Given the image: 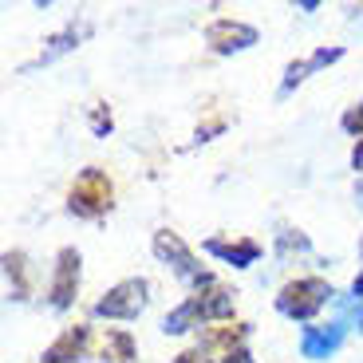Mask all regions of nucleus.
I'll return each instance as SVG.
<instances>
[{"label": "nucleus", "mask_w": 363, "mask_h": 363, "mask_svg": "<svg viewBox=\"0 0 363 363\" xmlns=\"http://www.w3.org/2000/svg\"><path fill=\"white\" fill-rule=\"evenodd\" d=\"M111 198H115L111 178L91 166V170H83L79 178H75L72 194H67V206H72V213H79V218H99V213L111 209Z\"/></svg>", "instance_id": "1"}, {"label": "nucleus", "mask_w": 363, "mask_h": 363, "mask_svg": "<svg viewBox=\"0 0 363 363\" xmlns=\"http://www.w3.org/2000/svg\"><path fill=\"white\" fill-rule=\"evenodd\" d=\"M332 296V289H328L320 277H300V281H292V284H284L281 289V312H289V316H296V320H308L312 312H320L324 308V300Z\"/></svg>", "instance_id": "2"}, {"label": "nucleus", "mask_w": 363, "mask_h": 363, "mask_svg": "<svg viewBox=\"0 0 363 363\" xmlns=\"http://www.w3.org/2000/svg\"><path fill=\"white\" fill-rule=\"evenodd\" d=\"M143 304H146V281H123L95 304V312L111 320H127V316H138Z\"/></svg>", "instance_id": "3"}, {"label": "nucleus", "mask_w": 363, "mask_h": 363, "mask_svg": "<svg viewBox=\"0 0 363 363\" xmlns=\"http://www.w3.org/2000/svg\"><path fill=\"white\" fill-rule=\"evenodd\" d=\"M155 253L162 257V261H170L174 269L182 272V277H190V281H201V284H209V277H206V272H198V264H194V253L186 249V241H182L178 233H170V229H162V233L155 237Z\"/></svg>", "instance_id": "4"}, {"label": "nucleus", "mask_w": 363, "mask_h": 363, "mask_svg": "<svg viewBox=\"0 0 363 363\" xmlns=\"http://www.w3.org/2000/svg\"><path fill=\"white\" fill-rule=\"evenodd\" d=\"M206 40L213 52H237V48L257 44V32L249 24H237V20H213L206 28Z\"/></svg>", "instance_id": "5"}, {"label": "nucleus", "mask_w": 363, "mask_h": 363, "mask_svg": "<svg viewBox=\"0 0 363 363\" xmlns=\"http://www.w3.org/2000/svg\"><path fill=\"white\" fill-rule=\"evenodd\" d=\"M75 284H79V253H75V249H64V253H60V264H55V281H52V304L55 308H67V304H72Z\"/></svg>", "instance_id": "6"}, {"label": "nucleus", "mask_w": 363, "mask_h": 363, "mask_svg": "<svg viewBox=\"0 0 363 363\" xmlns=\"http://www.w3.org/2000/svg\"><path fill=\"white\" fill-rule=\"evenodd\" d=\"M83 347H87V328H67L64 336L44 352V363H72L83 355Z\"/></svg>", "instance_id": "7"}, {"label": "nucleus", "mask_w": 363, "mask_h": 363, "mask_svg": "<svg viewBox=\"0 0 363 363\" xmlns=\"http://www.w3.org/2000/svg\"><path fill=\"white\" fill-rule=\"evenodd\" d=\"M4 272H9V292L16 300H24L28 292H32V277H28L24 253H9V257H4Z\"/></svg>", "instance_id": "8"}, {"label": "nucleus", "mask_w": 363, "mask_h": 363, "mask_svg": "<svg viewBox=\"0 0 363 363\" xmlns=\"http://www.w3.org/2000/svg\"><path fill=\"white\" fill-rule=\"evenodd\" d=\"M103 363H135V340L127 332H107V340H103Z\"/></svg>", "instance_id": "9"}, {"label": "nucleus", "mask_w": 363, "mask_h": 363, "mask_svg": "<svg viewBox=\"0 0 363 363\" xmlns=\"http://www.w3.org/2000/svg\"><path fill=\"white\" fill-rule=\"evenodd\" d=\"M209 253L225 257V261H233V264H249L257 257V245L253 241H209Z\"/></svg>", "instance_id": "10"}, {"label": "nucleus", "mask_w": 363, "mask_h": 363, "mask_svg": "<svg viewBox=\"0 0 363 363\" xmlns=\"http://www.w3.org/2000/svg\"><path fill=\"white\" fill-rule=\"evenodd\" d=\"M241 340H245V328H241V324H221V328H209L206 344H209V347H221L225 355H233Z\"/></svg>", "instance_id": "11"}, {"label": "nucleus", "mask_w": 363, "mask_h": 363, "mask_svg": "<svg viewBox=\"0 0 363 363\" xmlns=\"http://www.w3.org/2000/svg\"><path fill=\"white\" fill-rule=\"evenodd\" d=\"M340 344V332H308L304 336V352L308 355H320L324 347H336Z\"/></svg>", "instance_id": "12"}, {"label": "nucleus", "mask_w": 363, "mask_h": 363, "mask_svg": "<svg viewBox=\"0 0 363 363\" xmlns=\"http://www.w3.org/2000/svg\"><path fill=\"white\" fill-rule=\"evenodd\" d=\"M91 127H95V135H107V130H111V111L95 107V111H91Z\"/></svg>", "instance_id": "13"}, {"label": "nucleus", "mask_w": 363, "mask_h": 363, "mask_svg": "<svg viewBox=\"0 0 363 363\" xmlns=\"http://www.w3.org/2000/svg\"><path fill=\"white\" fill-rule=\"evenodd\" d=\"M344 127H347V130H359V135H363V107H352V111H347V115H344Z\"/></svg>", "instance_id": "14"}, {"label": "nucleus", "mask_w": 363, "mask_h": 363, "mask_svg": "<svg viewBox=\"0 0 363 363\" xmlns=\"http://www.w3.org/2000/svg\"><path fill=\"white\" fill-rule=\"evenodd\" d=\"M174 363H209V355L201 352V347H194V352H182Z\"/></svg>", "instance_id": "15"}, {"label": "nucleus", "mask_w": 363, "mask_h": 363, "mask_svg": "<svg viewBox=\"0 0 363 363\" xmlns=\"http://www.w3.org/2000/svg\"><path fill=\"white\" fill-rule=\"evenodd\" d=\"M225 363H253V359H249V352H241V347H237V352L233 355H229V359Z\"/></svg>", "instance_id": "16"}, {"label": "nucleus", "mask_w": 363, "mask_h": 363, "mask_svg": "<svg viewBox=\"0 0 363 363\" xmlns=\"http://www.w3.org/2000/svg\"><path fill=\"white\" fill-rule=\"evenodd\" d=\"M352 166H355V170H363V138H359V146H355V155H352Z\"/></svg>", "instance_id": "17"}]
</instances>
